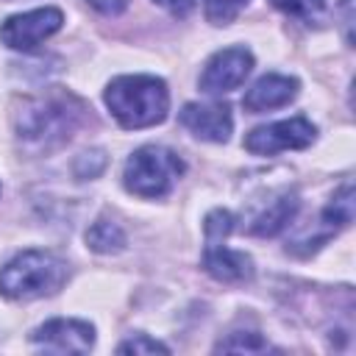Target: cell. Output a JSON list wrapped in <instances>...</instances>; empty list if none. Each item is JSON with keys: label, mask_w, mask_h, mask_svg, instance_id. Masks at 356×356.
Masks as SVG:
<instances>
[{"label": "cell", "mask_w": 356, "mask_h": 356, "mask_svg": "<svg viewBox=\"0 0 356 356\" xmlns=\"http://www.w3.org/2000/svg\"><path fill=\"white\" fill-rule=\"evenodd\" d=\"M86 106L64 92L53 89L36 97H22L14 111V134L25 147L33 150H56L72 139V134L83 125Z\"/></svg>", "instance_id": "obj_1"}, {"label": "cell", "mask_w": 356, "mask_h": 356, "mask_svg": "<svg viewBox=\"0 0 356 356\" xmlns=\"http://www.w3.org/2000/svg\"><path fill=\"white\" fill-rule=\"evenodd\" d=\"M103 100L125 131L159 125L170 111L167 83L156 75H120L106 86Z\"/></svg>", "instance_id": "obj_2"}, {"label": "cell", "mask_w": 356, "mask_h": 356, "mask_svg": "<svg viewBox=\"0 0 356 356\" xmlns=\"http://www.w3.org/2000/svg\"><path fill=\"white\" fill-rule=\"evenodd\" d=\"M67 261L50 250H22L0 267V295L11 300H36L56 295L67 281Z\"/></svg>", "instance_id": "obj_3"}, {"label": "cell", "mask_w": 356, "mask_h": 356, "mask_svg": "<svg viewBox=\"0 0 356 356\" xmlns=\"http://www.w3.org/2000/svg\"><path fill=\"white\" fill-rule=\"evenodd\" d=\"M181 175H184V161L178 153L161 145H145L128 156L122 170V184L131 195L164 197L172 192Z\"/></svg>", "instance_id": "obj_4"}, {"label": "cell", "mask_w": 356, "mask_h": 356, "mask_svg": "<svg viewBox=\"0 0 356 356\" xmlns=\"http://www.w3.org/2000/svg\"><path fill=\"white\" fill-rule=\"evenodd\" d=\"M317 128L306 117H289L270 125H259L245 136V150L256 156H275L284 150H303L314 142Z\"/></svg>", "instance_id": "obj_5"}, {"label": "cell", "mask_w": 356, "mask_h": 356, "mask_svg": "<svg viewBox=\"0 0 356 356\" xmlns=\"http://www.w3.org/2000/svg\"><path fill=\"white\" fill-rule=\"evenodd\" d=\"M64 25V14L61 8L44 6V8H33L25 14H14L0 25V39L6 47L11 50H36L44 39H50L58 28Z\"/></svg>", "instance_id": "obj_6"}, {"label": "cell", "mask_w": 356, "mask_h": 356, "mask_svg": "<svg viewBox=\"0 0 356 356\" xmlns=\"http://www.w3.org/2000/svg\"><path fill=\"white\" fill-rule=\"evenodd\" d=\"M253 70V53L248 47H225L217 50L203 72H200V89L206 95H222L245 83V78Z\"/></svg>", "instance_id": "obj_7"}, {"label": "cell", "mask_w": 356, "mask_h": 356, "mask_svg": "<svg viewBox=\"0 0 356 356\" xmlns=\"http://www.w3.org/2000/svg\"><path fill=\"white\" fill-rule=\"evenodd\" d=\"M31 342L47 353H89L95 345V325L86 320L56 317L31 334Z\"/></svg>", "instance_id": "obj_8"}, {"label": "cell", "mask_w": 356, "mask_h": 356, "mask_svg": "<svg viewBox=\"0 0 356 356\" xmlns=\"http://www.w3.org/2000/svg\"><path fill=\"white\" fill-rule=\"evenodd\" d=\"M178 120L203 142H225L234 128V117L225 103H186Z\"/></svg>", "instance_id": "obj_9"}, {"label": "cell", "mask_w": 356, "mask_h": 356, "mask_svg": "<svg viewBox=\"0 0 356 356\" xmlns=\"http://www.w3.org/2000/svg\"><path fill=\"white\" fill-rule=\"evenodd\" d=\"M203 267L211 278L222 284H245L253 278V259L242 250L225 248V239L209 242L203 250Z\"/></svg>", "instance_id": "obj_10"}, {"label": "cell", "mask_w": 356, "mask_h": 356, "mask_svg": "<svg viewBox=\"0 0 356 356\" xmlns=\"http://www.w3.org/2000/svg\"><path fill=\"white\" fill-rule=\"evenodd\" d=\"M298 78H289V75H278V72H270V75H261L242 97V106L253 114L259 111H270V108H281L286 106L289 100L298 97Z\"/></svg>", "instance_id": "obj_11"}, {"label": "cell", "mask_w": 356, "mask_h": 356, "mask_svg": "<svg viewBox=\"0 0 356 356\" xmlns=\"http://www.w3.org/2000/svg\"><path fill=\"white\" fill-rule=\"evenodd\" d=\"M298 206H300V200H298L295 192L278 195V197L253 220L250 234H256V236H275V234H281V231L292 222V217L298 214Z\"/></svg>", "instance_id": "obj_12"}, {"label": "cell", "mask_w": 356, "mask_h": 356, "mask_svg": "<svg viewBox=\"0 0 356 356\" xmlns=\"http://www.w3.org/2000/svg\"><path fill=\"white\" fill-rule=\"evenodd\" d=\"M86 245L95 253H120L125 248V231L108 217H97L86 231Z\"/></svg>", "instance_id": "obj_13"}, {"label": "cell", "mask_w": 356, "mask_h": 356, "mask_svg": "<svg viewBox=\"0 0 356 356\" xmlns=\"http://www.w3.org/2000/svg\"><path fill=\"white\" fill-rule=\"evenodd\" d=\"M350 220H353V184L345 181L334 192V197L328 200V206L323 209V222L325 225H334V228H342Z\"/></svg>", "instance_id": "obj_14"}, {"label": "cell", "mask_w": 356, "mask_h": 356, "mask_svg": "<svg viewBox=\"0 0 356 356\" xmlns=\"http://www.w3.org/2000/svg\"><path fill=\"white\" fill-rule=\"evenodd\" d=\"M270 3L275 8H281L284 14H292L306 22H317L325 11V0H270Z\"/></svg>", "instance_id": "obj_15"}, {"label": "cell", "mask_w": 356, "mask_h": 356, "mask_svg": "<svg viewBox=\"0 0 356 356\" xmlns=\"http://www.w3.org/2000/svg\"><path fill=\"white\" fill-rule=\"evenodd\" d=\"M214 350H248V353H259V350H270V345L259 334H253V331H239L231 339L217 342Z\"/></svg>", "instance_id": "obj_16"}, {"label": "cell", "mask_w": 356, "mask_h": 356, "mask_svg": "<svg viewBox=\"0 0 356 356\" xmlns=\"http://www.w3.org/2000/svg\"><path fill=\"white\" fill-rule=\"evenodd\" d=\"M245 3L248 0H206V17L214 25H228L245 8Z\"/></svg>", "instance_id": "obj_17"}, {"label": "cell", "mask_w": 356, "mask_h": 356, "mask_svg": "<svg viewBox=\"0 0 356 356\" xmlns=\"http://www.w3.org/2000/svg\"><path fill=\"white\" fill-rule=\"evenodd\" d=\"M203 228H206V239H209V242H220V239H225V236L231 234L234 217H231L225 209H214V211L206 214Z\"/></svg>", "instance_id": "obj_18"}, {"label": "cell", "mask_w": 356, "mask_h": 356, "mask_svg": "<svg viewBox=\"0 0 356 356\" xmlns=\"http://www.w3.org/2000/svg\"><path fill=\"white\" fill-rule=\"evenodd\" d=\"M120 353H170V348L159 339H150L147 334H134L131 339L117 345Z\"/></svg>", "instance_id": "obj_19"}, {"label": "cell", "mask_w": 356, "mask_h": 356, "mask_svg": "<svg viewBox=\"0 0 356 356\" xmlns=\"http://www.w3.org/2000/svg\"><path fill=\"white\" fill-rule=\"evenodd\" d=\"M92 8H97L100 14H108V17H117L128 8V0H86Z\"/></svg>", "instance_id": "obj_20"}, {"label": "cell", "mask_w": 356, "mask_h": 356, "mask_svg": "<svg viewBox=\"0 0 356 356\" xmlns=\"http://www.w3.org/2000/svg\"><path fill=\"white\" fill-rule=\"evenodd\" d=\"M153 3H159L161 8H167L170 14H178V17L189 14V11L197 6V0H153Z\"/></svg>", "instance_id": "obj_21"}, {"label": "cell", "mask_w": 356, "mask_h": 356, "mask_svg": "<svg viewBox=\"0 0 356 356\" xmlns=\"http://www.w3.org/2000/svg\"><path fill=\"white\" fill-rule=\"evenodd\" d=\"M342 6H345V22H342V25H345V42L350 44V42H353V36H350V25H353V11H350V6H353V3L345 0Z\"/></svg>", "instance_id": "obj_22"}]
</instances>
